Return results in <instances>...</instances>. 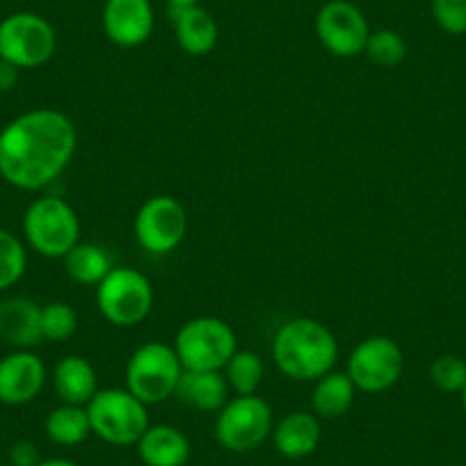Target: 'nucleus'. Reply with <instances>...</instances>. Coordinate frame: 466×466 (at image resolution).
Listing matches in <instances>:
<instances>
[{
	"mask_svg": "<svg viewBox=\"0 0 466 466\" xmlns=\"http://www.w3.org/2000/svg\"><path fill=\"white\" fill-rule=\"evenodd\" d=\"M172 345L186 370H224L238 352V336L222 318L197 316L178 327Z\"/></svg>",
	"mask_w": 466,
	"mask_h": 466,
	"instance_id": "nucleus-6",
	"label": "nucleus"
},
{
	"mask_svg": "<svg viewBox=\"0 0 466 466\" xmlns=\"http://www.w3.org/2000/svg\"><path fill=\"white\" fill-rule=\"evenodd\" d=\"M364 53L373 65L382 66V69H393V66L405 62L407 42L400 33L391 28L370 30Z\"/></svg>",
	"mask_w": 466,
	"mask_h": 466,
	"instance_id": "nucleus-26",
	"label": "nucleus"
},
{
	"mask_svg": "<svg viewBox=\"0 0 466 466\" xmlns=\"http://www.w3.org/2000/svg\"><path fill=\"white\" fill-rule=\"evenodd\" d=\"M222 373L233 396H252L266 380V361L258 352L238 350L224 366Z\"/></svg>",
	"mask_w": 466,
	"mask_h": 466,
	"instance_id": "nucleus-24",
	"label": "nucleus"
},
{
	"mask_svg": "<svg viewBox=\"0 0 466 466\" xmlns=\"http://www.w3.org/2000/svg\"><path fill=\"white\" fill-rule=\"evenodd\" d=\"M272 446L286 460H304L320 446L322 420L313 411L295 410L281 416L272 428Z\"/></svg>",
	"mask_w": 466,
	"mask_h": 466,
	"instance_id": "nucleus-16",
	"label": "nucleus"
},
{
	"mask_svg": "<svg viewBox=\"0 0 466 466\" xmlns=\"http://www.w3.org/2000/svg\"><path fill=\"white\" fill-rule=\"evenodd\" d=\"M78 131L56 107L21 112L0 131V178L24 192L46 190L74 160Z\"/></svg>",
	"mask_w": 466,
	"mask_h": 466,
	"instance_id": "nucleus-1",
	"label": "nucleus"
},
{
	"mask_svg": "<svg viewBox=\"0 0 466 466\" xmlns=\"http://www.w3.org/2000/svg\"><path fill=\"white\" fill-rule=\"evenodd\" d=\"M101 24L103 33L115 46H142L154 33V5L151 0H106Z\"/></svg>",
	"mask_w": 466,
	"mask_h": 466,
	"instance_id": "nucleus-14",
	"label": "nucleus"
},
{
	"mask_svg": "<svg viewBox=\"0 0 466 466\" xmlns=\"http://www.w3.org/2000/svg\"><path fill=\"white\" fill-rule=\"evenodd\" d=\"M432 19L446 35H466V0H432Z\"/></svg>",
	"mask_w": 466,
	"mask_h": 466,
	"instance_id": "nucleus-29",
	"label": "nucleus"
},
{
	"mask_svg": "<svg viewBox=\"0 0 466 466\" xmlns=\"http://www.w3.org/2000/svg\"><path fill=\"white\" fill-rule=\"evenodd\" d=\"M44 430H46V437L57 446H80L92 434L87 407L60 402L56 410L48 411L46 420H44Z\"/></svg>",
	"mask_w": 466,
	"mask_h": 466,
	"instance_id": "nucleus-23",
	"label": "nucleus"
},
{
	"mask_svg": "<svg viewBox=\"0 0 466 466\" xmlns=\"http://www.w3.org/2000/svg\"><path fill=\"white\" fill-rule=\"evenodd\" d=\"M169 7H190L199 5V0H167Z\"/></svg>",
	"mask_w": 466,
	"mask_h": 466,
	"instance_id": "nucleus-33",
	"label": "nucleus"
},
{
	"mask_svg": "<svg viewBox=\"0 0 466 466\" xmlns=\"http://www.w3.org/2000/svg\"><path fill=\"white\" fill-rule=\"evenodd\" d=\"M48 380L46 364L33 350H12L0 360V402L24 407L44 391Z\"/></svg>",
	"mask_w": 466,
	"mask_h": 466,
	"instance_id": "nucleus-13",
	"label": "nucleus"
},
{
	"mask_svg": "<svg viewBox=\"0 0 466 466\" xmlns=\"http://www.w3.org/2000/svg\"><path fill=\"white\" fill-rule=\"evenodd\" d=\"M275 428V414L266 398L233 396L218 411L215 419V439L231 452H249L270 439Z\"/></svg>",
	"mask_w": 466,
	"mask_h": 466,
	"instance_id": "nucleus-8",
	"label": "nucleus"
},
{
	"mask_svg": "<svg viewBox=\"0 0 466 466\" xmlns=\"http://www.w3.org/2000/svg\"><path fill=\"white\" fill-rule=\"evenodd\" d=\"M177 398L192 410L219 411L231 398V389L222 370H183Z\"/></svg>",
	"mask_w": 466,
	"mask_h": 466,
	"instance_id": "nucleus-20",
	"label": "nucleus"
},
{
	"mask_svg": "<svg viewBox=\"0 0 466 466\" xmlns=\"http://www.w3.org/2000/svg\"><path fill=\"white\" fill-rule=\"evenodd\" d=\"M370 25L364 12L350 0H329L316 15V37L334 57H357L364 53Z\"/></svg>",
	"mask_w": 466,
	"mask_h": 466,
	"instance_id": "nucleus-12",
	"label": "nucleus"
},
{
	"mask_svg": "<svg viewBox=\"0 0 466 466\" xmlns=\"http://www.w3.org/2000/svg\"><path fill=\"white\" fill-rule=\"evenodd\" d=\"M19 66L10 65V62L0 60V94H7L19 85Z\"/></svg>",
	"mask_w": 466,
	"mask_h": 466,
	"instance_id": "nucleus-31",
	"label": "nucleus"
},
{
	"mask_svg": "<svg viewBox=\"0 0 466 466\" xmlns=\"http://www.w3.org/2000/svg\"><path fill=\"white\" fill-rule=\"evenodd\" d=\"M92 434L110 446H136L149 428V407L127 387L98 389L87 402Z\"/></svg>",
	"mask_w": 466,
	"mask_h": 466,
	"instance_id": "nucleus-4",
	"label": "nucleus"
},
{
	"mask_svg": "<svg viewBox=\"0 0 466 466\" xmlns=\"http://www.w3.org/2000/svg\"><path fill=\"white\" fill-rule=\"evenodd\" d=\"M357 387L348 373H339V370H329L316 380L311 391V411L320 420H336L345 416L355 402Z\"/></svg>",
	"mask_w": 466,
	"mask_h": 466,
	"instance_id": "nucleus-21",
	"label": "nucleus"
},
{
	"mask_svg": "<svg viewBox=\"0 0 466 466\" xmlns=\"http://www.w3.org/2000/svg\"><path fill=\"white\" fill-rule=\"evenodd\" d=\"M0 466H10V464H0Z\"/></svg>",
	"mask_w": 466,
	"mask_h": 466,
	"instance_id": "nucleus-35",
	"label": "nucleus"
},
{
	"mask_svg": "<svg viewBox=\"0 0 466 466\" xmlns=\"http://www.w3.org/2000/svg\"><path fill=\"white\" fill-rule=\"evenodd\" d=\"M169 19L174 24V35H177L178 46L187 56L204 57L218 46V21L201 5L169 7Z\"/></svg>",
	"mask_w": 466,
	"mask_h": 466,
	"instance_id": "nucleus-17",
	"label": "nucleus"
},
{
	"mask_svg": "<svg viewBox=\"0 0 466 466\" xmlns=\"http://www.w3.org/2000/svg\"><path fill=\"white\" fill-rule=\"evenodd\" d=\"M28 270V245L16 233L0 228V293L19 284Z\"/></svg>",
	"mask_w": 466,
	"mask_h": 466,
	"instance_id": "nucleus-25",
	"label": "nucleus"
},
{
	"mask_svg": "<svg viewBox=\"0 0 466 466\" xmlns=\"http://www.w3.org/2000/svg\"><path fill=\"white\" fill-rule=\"evenodd\" d=\"M24 240L44 258H65L80 243V218L57 195H42L24 213Z\"/></svg>",
	"mask_w": 466,
	"mask_h": 466,
	"instance_id": "nucleus-3",
	"label": "nucleus"
},
{
	"mask_svg": "<svg viewBox=\"0 0 466 466\" xmlns=\"http://www.w3.org/2000/svg\"><path fill=\"white\" fill-rule=\"evenodd\" d=\"M57 33L35 12H15L0 21V60L19 69H39L56 56Z\"/></svg>",
	"mask_w": 466,
	"mask_h": 466,
	"instance_id": "nucleus-9",
	"label": "nucleus"
},
{
	"mask_svg": "<svg viewBox=\"0 0 466 466\" xmlns=\"http://www.w3.org/2000/svg\"><path fill=\"white\" fill-rule=\"evenodd\" d=\"M133 233L145 252L154 257L172 254L187 233L186 206L172 195H154L137 208Z\"/></svg>",
	"mask_w": 466,
	"mask_h": 466,
	"instance_id": "nucleus-11",
	"label": "nucleus"
},
{
	"mask_svg": "<svg viewBox=\"0 0 466 466\" xmlns=\"http://www.w3.org/2000/svg\"><path fill=\"white\" fill-rule=\"evenodd\" d=\"M460 396H461V407H464V411H466V387L461 389V393H460Z\"/></svg>",
	"mask_w": 466,
	"mask_h": 466,
	"instance_id": "nucleus-34",
	"label": "nucleus"
},
{
	"mask_svg": "<svg viewBox=\"0 0 466 466\" xmlns=\"http://www.w3.org/2000/svg\"><path fill=\"white\" fill-rule=\"evenodd\" d=\"M272 361L289 380L316 382L334 370L339 340L334 331L316 318H290L275 331Z\"/></svg>",
	"mask_w": 466,
	"mask_h": 466,
	"instance_id": "nucleus-2",
	"label": "nucleus"
},
{
	"mask_svg": "<svg viewBox=\"0 0 466 466\" xmlns=\"http://www.w3.org/2000/svg\"><path fill=\"white\" fill-rule=\"evenodd\" d=\"M7 457H10V461H7L10 466H37L44 460L37 443H33L30 439H19V441L12 443Z\"/></svg>",
	"mask_w": 466,
	"mask_h": 466,
	"instance_id": "nucleus-30",
	"label": "nucleus"
},
{
	"mask_svg": "<svg viewBox=\"0 0 466 466\" xmlns=\"http://www.w3.org/2000/svg\"><path fill=\"white\" fill-rule=\"evenodd\" d=\"M136 446L145 466H186L192 452L186 432L169 423L149 425Z\"/></svg>",
	"mask_w": 466,
	"mask_h": 466,
	"instance_id": "nucleus-19",
	"label": "nucleus"
},
{
	"mask_svg": "<svg viewBox=\"0 0 466 466\" xmlns=\"http://www.w3.org/2000/svg\"><path fill=\"white\" fill-rule=\"evenodd\" d=\"M37 466H80L76 464L74 460H66V457H48V460H42Z\"/></svg>",
	"mask_w": 466,
	"mask_h": 466,
	"instance_id": "nucleus-32",
	"label": "nucleus"
},
{
	"mask_svg": "<svg viewBox=\"0 0 466 466\" xmlns=\"http://www.w3.org/2000/svg\"><path fill=\"white\" fill-rule=\"evenodd\" d=\"M405 370L402 348L391 336L375 334L360 340L348 357L345 373L357 391L382 393L396 387Z\"/></svg>",
	"mask_w": 466,
	"mask_h": 466,
	"instance_id": "nucleus-10",
	"label": "nucleus"
},
{
	"mask_svg": "<svg viewBox=\"0 0 466 466\" xmlns=\"http://www.w3.org/2000/svg\"><path fill=\"white\" fill-rule=\"evenodd\" d=\"M183 370L186 369H183L174 345L149 340L128 357L124 378H127L128 391L149 407L177 396Z\"/></svg>",
	"mask_w": 466,
	"mask_h": 466,
	"instance_id": "nucleus-5",
	"label": "nucleus"
},
{
	"mask_svg": "<svg viewBox=\"0 0 466 466\" xmlns=\"http://www.w3.org/2000/svg\"><path fill=\"white\" fill-rule=\"evenodd\" d=\"M53 389L60 402L66 405L87 407V402L96 396L98 378L92 361L83 355H66L53 366L51 373Z\"/></svg>",
	"mask_w": 466,
	"mask_h": 466,
	"instance_id": "nucleus-18",
	"label": "nucleus"
},
{
	"mask_svg": "<svg viewBox=\"0 0 466 466\" xmlns=\"http://www.w3.org/2000/svg\"><path fill=\"white\" fill-rule=\"evenodd\" d=\"M430 380L443 393H461L466 387V361L457 355H441L430 364Z\"/></svg>",
	"mask_w": 466,
	"mask_h": 466,
	"instance_id": "nucleus-28",
	"label": "nucleus"
},
{
	"mask_svg": "<svg viewBox=\"0 0 466 466\" xmlns=\"http://www.w3.org/2000/svg\"><path fill=\"white\" fill-rule=\"evenodd\" d=\"M0 340L15 350H33L44 340L42 307L30 298L0 299Z\"/></svg>",
	"mask_w": 466,
	"mask_h": 466,
	"instance_id": "nucleus-15",
	"label": "nucleus"
},
{
	"mask_svg": "<svg viewBox=\"0 0 466 466\" xmlns=\"http://www.w3.org/2000/svg\"><path fill=\"white\" fill-rule=\"evenodd\" d=\"M62 261H65V272L71 281L80 286H94V289L115 268L107 249L96 243H78Z\"/></svg>",
	"mask_w": 466,
	"mask_h": 466,
	"instance_id": "nucleus-22",
	"label": "nucleus"
},
{
	"mask_svg": "<svg viewBox=\"0 0 466 466\" xmlns=\"http://www.w3.org/2000/svg\"><path fill=\"white\" fill-rule=\"evenodd\" d=\"M96 309L110 325L136 327L154 309V286L149 277L128 266H115L96 286Z\"/></svg>",
	"mask_w": 466,
	"mask_h": 466,
	"instance_id": "nucleus-7",
	"label": "nucleus"
},
{
	"mask_svg": "<svg viewBox=\"0 0 466 466\" xmlns=\"http://www.w3.org/2000/svg\"><path fill=\"white\" fill-rule=\"evenodd\" d=\"M78 331V313L69 302H48L42 307V336L51 343H65Z\"/></svg>",
	"mask_w": 466,
	"mask_h": 466,
	"instance_id": "nucleus-27",
	"label": "nucleus"
}]
</instances>
